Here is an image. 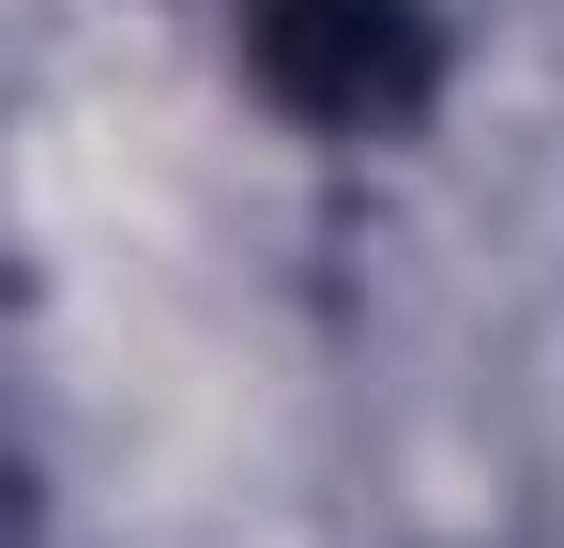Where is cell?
<instances>
[{"label": "cell", "instance_id": "6da1fadb", "mask_svg": "<svg viewBox=\"0 0 564 548\" xmlns=\"http://www.w3.org/2000/svg\"><path fill=\"white\" fill-rule=\"evenodd\" d=\"M229 31H245L260 91L290 122H321V138H397L443 91L427 0H229Z\"/></svg>", "mask_w": 564, "mask_h": 548}]
</instances>
